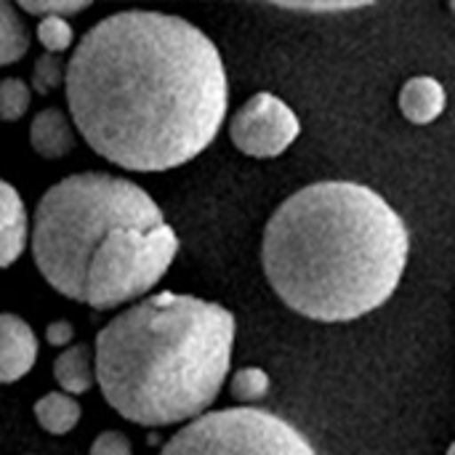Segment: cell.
Masks as SVG:
<instances>
[{"instance_id":"6da1fadb","label":"cell","mask_w":455,"mask_h":455,"mask_svg":"<svg viewBox=\"0 0 455 455\" xmlns=\"http://www.w3.org/2000/svg\"><path fill=\"white\" fill-rule=\"evenodd\" d=\"M67 107L88 147L109 163L160 173L219 136L229 85L216 43L160 11L96 21L67 61Z\"/></svg>"},{"instance_id":"7a4b0ae2","label":"cell","mask_w":455,"mask_h":455,"mask_svg":"<svg viewBox=\"0 0 455 455\" xmlns=\"http://www.w3.org/2000/svg\"><path fill=\"white\" fill-rule=\"evenodd\" d=\"M403 216L371 187L317 181L269 219L261 264L285 307L317 323H352L384 307L408 267Z\"/></svg>"},{"instance_id":"3957f363","label":"cell","mask_w":455,"mask_h":455,"mask_svg":"<svg viewBox=\"0 0 455 455\" xmlns=\"http://www.w3.org/2000/svg\"><path fill=\"white\" fill-rule=\"evenodd\" d=\"M235 333V317L221 304L181 293L149 296L96 336V384L125 421H195L229 376Z\"/></svg>"},{"instance_id":"277c9868","label":"cell","mask_w":455,"mask_h":455,"mask_svg":"<svg viewBox=\"0 0 455 455\" xmlns=\"http://www.w3.org/2000/svg\"><path fill=\"white\" fill-rule=\"evenodd\" d=\"M157 224H165L163 211L139 184L112 173H75L40 197L29 232L32 259L53 291L83 304L88 264L107 235Z\"/></svg>"},{"instance_id":"5b68a950","label":"cell","mask_w":455,"mask_h":455,"mask_svg":"<svg viewBox=\"0 0 455 455\" xmlns=\"http://www.w3.org/2000/svg\"><path fill=\"white\" fill-rule=\"evenodd\" d=\"M176 253L179 237L171 224L109 232L88 264L83 304L115 309L141 299L160 283Z\"/></svg>"},{"instance_id":"8992f818","label":"cell","mask_w":455,"mask_h":455,"mask_svg":"<svg viewBox=\"0 0 455 455\" xmlns=\"http://www.w3.org/2000/svg\"><path fill=\"white\" fill-rule=\"evenodd\" d=\"M160 455H317V451L277 413L227 408L181 427Z\"/></svg>"},{"instance_id":"52a82bcc","label":"cell","mask_w":455,"mask_h":455,"mask_svg":"<svg viewBox=\"0 0 455 455\" xmlns=\"http://www.w3.org/2000/svg\"><path fill=\"white\" fill-rule=\"evenodd\" d=\"M301 133L296 112L275 93L251 96L232 117L229 136L248 157H277Z\"/></svg>"},{"instance_id":"ba28073f","label":"cell","mask_w":455,"mask_h":455,"mask_svg":"<svg viewBox=\"0 0 455 455\" xmlns=\"http://www.w3.org/2000/svg\"><path fill=\"white\" fill-rule=\"evenodd\" d=\"M37 336L27 320L0 315V384H13L35 368Z\"/></svg>"},{"instance_id":"9c48e42d","label":"cell","mask_w":455,"mask_h":455,"mask_svg":"<svg viewBox=\"0 0 455 455\" xmlns=\"http://www.w3.org/2000/svg\"><path fill=\"white\" fill-rule=\"evenodd\" d=\"M29 219L21 195L0 179V269L11 267L27 248Z\"/></svg>"},{"instance_id":"30bf717a","label":"cell","mask_w":455,"mask_h":455,"mask_svg":"<svg viewBox=\"0 0 455 455\" xmlns=\"http://www.w3.org/2000/svg\"><path fill=\"white\" fill-rule=\"evenodd\" d=\"M29 144L40 157L59 160L75 149V123L67 112L48 107L29 125Z\"/></svg>"},{"instance_id":"8fae6325","label":"cell","mask_w":455,"mask_h":455,"mask_svg":"<svg viewBox=\"0 0 455 455\" xmlns=\"http://www.w3.org/2000/svg\"><path fill=\"white\" fill-rule=\"evenodd\" d=\"M445 104H448V96H445L443 83L427 75L408 80L400 91V109L416 125L435 123L445 112Z\"/></svg>"},{"instance_id":"7c38bea8","label":"cell","mask_w":455,"mask_h":455,"mask_svg":"<svg viewBox=\"0 0 455 455\" xmlns=\"http://www.w3.org/2000/svg\"><path fill=\"white\" fill-rule=\"evenodd\" d=\"M53 379L64 395H85L96 384V357L91 347L72 344L53 363Z\"/></svg>"},{"instance_id":"4fadbf2b","label":"cell","mask_w":455,"mask_h":455,"mask_svg":"<svg viewBox=\"0 0 455 455\" xmlns=\"http://www.w3.org/2000/svg\"><path fill=\"white\" fill-rule=\"evenodd\" d=\"M80 403L64 392H51L35 403V419L48 435H69L80 424Z\"/></svg>"},{"instance_id":"5bb4252c","label":"cell","mask_w":455,"mask_h":455,"mask_svg":"<svg viewBox=\"0 0 455 455\" xmlns=\"http://www.w3.org/2000/svg\"><path fill=\"white\" fill-rule=\"evenodd\" d=\"M29 51V29L19 16V8L0 0V67L19 61Z\"/></svg>"},{"instance_id":"9a60e30c","label":"cell","mask_w":455,"mask_h":455,"mask_svg":"<svg viewBox=\"0 0 455 455\" xmlns=\"http://www.w3.org/2000/svg\"><path fill=\"white\" fill-rule=\"evenodd\" d=\"M229 392L237 403H243V408H251L253 403L264 400L269 392V376L261 368H243L232 376Z\"/></svg>"},{"instance_id":"2e32d148","label":"cell","mask_w":455,"mask_h":455,"mask_svg":"<svg viewBox=\"0 0 455 455\" xmlns=\"http://www.w3.org/2000/svg\"><path fill=\"white\" fill-rule=\"evenodd\" d=\"M29 101H32V91L21 77L0 80V120L5 123L21 120L24 112L29 109Z\"/></svg>"},{"instance_id":"e0dca14e","label":"cell","mask_w":455,"mask_h":455,"mask_svg":"<svg viewBox=\"0 0 455 455\" xmlns=\"http://www.w3.org/2000/svg\"><path fill=\"white\" fill-rule=\"evenodd\" d=\"M67 77V67L59 53H43L32 67V88L37 93H53Z\"/></svg>"},{"instance_id":"ac0fdd59","label":"cell","mask_w":455,"mask_h":455,"mask_svg":"<svg viewBox=\"0 0 455 455\" xmlns=\"http://www.w3.org/2000/svg\"><path fill=\"white\" fill-rule=\"evenodd\" d=\"M37 40L43 43L45 53H61L72 45L75 32L69 19H37Z\"/></svg>"},{"instance_id":"d6986e66","label":"cell","mask_w":455,"mask_h":455,"mask_svg":"<svg viewBox=\"0 0 455 455\" xmlns=\"http://www.w3.org/2000/svg\"><path fill=\"white\" fill-rule=\"evenodd\" d=\"M91 3L88 0H80V3H69V0H43V3H21V11L24 13H32L37 19H69V16H77L83 11H88Z\"/></svg>"},{"instance_id":"ffe728a7","label":"cell","mask_w":455,"mask_h":455,"mask_svg":"<svg viewBox=\"0 0 455 455\" xmlns=\"http://www.w3.org/2000/svg\"><path fill=\"white\" fill-rule=\"evenodd\" d=\"M91 455H131V443L123 432H101L91 445Z\"/></svg>"},{"instance_id":"44dd1931","label":"cell","mask_w":455,"mask_h":455,"mask_svg":"<svg viewBox=\"0 0 455 455\" xmlns=\"http://www.w3.org/2000/svg\"><path fill=\"white\" fill-rule=\"evenodd\" d=\"M45 341L51 344V347H72V341H75V328H72V323H67V320H56V323H51L48 328H45Z\"/></svg>"},{"instance_id":"7402d4cb","label":"cell","mask_w":455,"mask_h":455,"mask_svg":"<svg viewBox=\"0 0 455 455\" xmlns=\"http://www.w3.org/2000/svg\"><path fill=\"white\" fill-rule=\"evenodd\" d=\"M288 8H296V11H349V8H357L352 3H344V5H336V3H323V5H288Z\"/></svg>"},{"instance_id":"603a6c76","label":"cell","mask_w":455,"mask_h":455,"mask_svg":"<svg viewBox=\"0 0 455 455\" xmlns=\"http://www.w3.org/2000/svg\"><path fill=\"white\" fill-rule=\"evenodd\" d=\"M445 455H455V443L451 445V448H448V453H445Z\"/></svg>"},{"instance_id":"cb8c5ba5","label":"cell","mask_w":455,"mask_h":455,"mask_svg":"<svg viewBox=\"0 0 455 455\" xmlns=\"http://www.w3.org/2000/svg\"><path fill=\"white\" fill-rule=\"evenodd\" d=\"M451 11H453V13H455V0H453V3H451Z\"/></svg>"}]
</instances>
